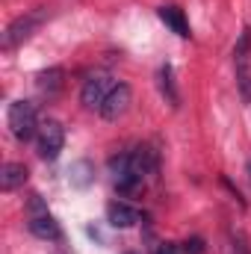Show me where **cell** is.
<instances>
[{
    "mask_svg": "<svg viewBox=\"0 0 251 254\" xmlns=\"http://www.w3.org/2000/svg\"><path fill=\"white\" fill-rule=\"evenodd\" d=\"M45 18H48L45 9L27 12V15H18V18L6 27V33H3V51H15L18 45H24V42H27V39L45 24Z\"/></svg>",
    "mask_w": 251,
    "mask_h": 254,
    "instance_id": "cell-3",
    "label": "cell"
},
{
    "mask_svg": "<svg viewBox=\"0 0 251 254\" xmlns=\"http://www.w3.org/2000/svg\"><path fill=\"white\" fill-rule=\"evenodd\" d=\"M107 219H110L113 228H133L136 222H142V213L136 207L125 204V201H113L107 207Z\"/></svg>",
    "mask_w": 251,
    "mask_h": 254,
    "instance_id": "cell-8",
    "label": "cell"
},
{
    "mask_svg": "<svg viewBox=\"0 0 251 254\" xmlns=\"http://www.w3.org/2000/svg\"><path fill=\"white\" fill-rule=\"evenodd\" d=\"M234 65H237V89L243 104H251V27H246L234 48Z\"/></svg>",
    "mask_w": 251,
    "mask_h": 254,
    "instance_id": "cell-2",
    "label": "cell"
},
{
    "mask_svg": "<svg viewBox=\"0 0 251 254\" xmlns=\"http://www.w3.org/2000/svg\"><path fill=\"white\" fill-rule=\"evenodd\" d=\"M130 104H133V89H130L127 83H116V86L110 89V95L104 98V104H101L98 113H101V119H107V122H119L127 110H130Z\"/></svg>",
    "mask_w": 251,
    "mask_h": 254,
    "instance_id": "cell-6",
    "label": "cell"
},
{
    "mask_svg": "<svg viewBox=\"0 0 251 254\" xmlns=\"http://www.w3.org/2000/svg\"><path fill=\"white\" fill-rule=\"evenodd\" d=\"M6 122H9V130L18 142H30L33 136H39V127H42L36 119V107L30 101H12Z\"/></svg>",
    "mask_w": 251,
    "mask_h": 254,
    "instance_id": "cell-1",
    "label": "cell"
},
{
    "mask_svg": "<svg viewBox=\"0 0 251 254\" xmlns=\"http://www.w3.org/2000/svg\"><path fill=\"white\" fill-rule=\"evenodd\" d=\"M127 254H136V252H127Z\"/></svg>",
    "mask_w": 251,
    "mask_h": 254,
    "instance_id": "cell-18",
    "label": "cell"
},
{
    "mask_svg": "<svg viewBox=\"0 0 251 254\" xmlns=\"http://www.w3.org/2000/svg\"><path fill=\"white\" fill-rule=\"evenodd\" d=\"M184 254H204V240L201 237H189L184 243Z\"/></svg>",
    "mask_w": 251,
    "mask_h": 254,
    "instance_id": "cell-13",
    "label": "cell"
},
{
    "mask_svg": "<svg viewBox=\"0 0 251 254\" xmlns=\"http://www.w3.org/2000/svg\"><path fill=\"white\" fill-rule=\"evenodd\" d=\"M39 213H48V207H45L42 195H33L30 198V216H39Z\"/></svg>",
    "mask_w": 251,
    "mask_h": 254,
    "instance_id": "cell-15",
    "label": "cell"
},
{
    "mask_svg": "<svg viewBox=\"0 0 251 254\" xmlns=\"http://www.w3.org/2000/svg\"><path fill=\"white\" fill-rule=\"evenodd\" d=\"M157 86H160L163 98L178 110V107H181V95H178V89H175V68H172L169 63L160 65V71H157Z\"/></svg>",
    "mask_w": 251,
    "mask_h": 254,
    "instance_id": "cell-12",
    "label": "cell"
},
{
    "mask_svg": "<svg viewBox=\"0 0 251 254\" xmlns=\"http://www.w3.org/2000/svg\"><path fill=\"white\" fill-rule=\"evenodd\" d=\"M231 243H234V252L237 254H251V249H249V243H246L243 234H231Z\"/></svg>",
    "mask_w": 251,
    "mask_h": 254,
    "instance_id": "cell-14",
    "label": "cell"
},
{
    "mask_svg": "<svg viewBox=\"0 0 251 254\" xmlns=\"http://www.w3.org/2000/svg\"><path fill=\"white\" fill-rule=\"evenodd\" d=\"M181 252H184V249H181L178 243H160L154 254H181Z\"/></svg>",
    "mask_w": 251,
    "mask_h": 254,
    "instance_id": "cell-16",
    "label": "cell"
},
{
    "mask_svg": "<svg viewBox=\"0 0 251 254\" xmlns=\"http://www.w3.org/2000/svg\"><path fill=\"white\" fill-rule=\"evenodd\" d=\"M36 145H39V157L54 163L60 154H63V145H65V130L60 122H45L39 127V136H36Z\"/></svg>",
    "mask_w": 251,
    "mask_h": 254,
    "instance_id": "cell-5",
    "label": "cell"
},
{
    "mask_svg": "<svg viewBox=\"0 0 251 254\" xmlns=\"http://www.w3.org/2000/svg\"><path fill=\"white\" fill-rule=\"evenodd\" d=\"M63 86H65V68H60V65H54V68H48V71H42V74L36 77V89H39L42 95H48V98L60 95Z\"/></svg>",
    "mask_w": 251,
    "mask_h": 254,
    "instance_id": "cell-9",
    "label": "cell"
},
{
    "mask_svg": "<svg viewBox=\"0 0 251 254\" xmlns=\"http://www.w3.org/2000/svg\"><path fill=\"white\" fill-rule=\"evenodd\" d=\"M157 15H160V21L172 33H178L181 39H189V21H187V15H184V9H178V6H160Z\"/></svg>",
    "mask_w": 251,
    "mask_h": 254,
    "instance_id": "cell-10",
    "label": "cell"
},
{
    "mask_svg": "<svg viewBox=\"0 0 251 254\" xmlns=\"http://www.w3.org/2000/svg\"><path fill=\"white\" fill-rule=\"evenodd\" d=\"M113 86H116V83H113V77H110L107 71H95V74H89L86 83H83V89H80V101H83V107H86V110H101V104H104V98L110 95Z\"/></svg>",
    "mask_w": 251,
    "mask_h": 254,
    "instance_id": "cell-4",
    "label": "cell"
},
{
    "mask_svg": "<svg viewBox=\"0 0 251 254\" xmlns=\"http://www.w3.org/2000/svg\"><path fill=\"white\" fill-rule=\"evenodd\" d=\"M27 228H30V234H33V237H39V240H48V243H60V240H63V228H60V222H57L51 213L30 216Z\"/></svg>",
    "mask_w": 251,
    "mask_h": 254,
    "instance_id": "cell-7",
    "label": "cell"
},
{
    "mask_svg": "<svg viewBox=\"0 0 251 254\" xmlns=\"http://www.w3.org/2000/svg\"><path fill=\"white\" fill-rule=\"evenodd\" d=\"M249 181H251V163H249Z\"/></svg>",
    "mask_w": 251,
    "mask_h": 254,
    "instance_id": "cell-17",
    "label": "cell"
},
{
    "mask_svg": "<svg viewBox=\"0 0 251 254\" xmlns=\"http://www.w3.org/2000/svg\"><path fill=\"white\" fill-rule=\"evenodd\" d=\"M27 166L24 163H6L3 169H0V190L3 192H15L18 187H24L27 184Z\"/></svg>",
    "mask_w": 251,
    "mask_h": 254,
    "instance_id": "cell-11",
    "label": "cell"
}]
</instances>
